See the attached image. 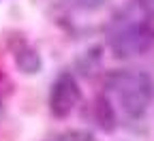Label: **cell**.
Wrapping results in <instances>:
<instances>
[{
  "mask_svg": "<svg viewBox=\"0 0 154 141\" xmlns=\"http://www.w3.org/2000/svg\"><path fill=\"white\" fill-rule=\"evenodd\" d=\"M122 111L131 118H141L152 100V79L139 71H120L109 79Z\"/></svg>",
  "mask_w": 154,
  "mask_h": 141,
  "instance_id": "cell-1",
  "label": "cell"
},
{
  "mask_svg": "<svg viewBox=\"0 0 154 141\" xmlns=\"http://www.w3.org/2000/svg\"><path fill=\"white\" fill-rule=\"evenodd\" d=\"M154 43V32L139 22L126 24L111 36V51L116 58H133L148 51Z\"/></svg>",
  "mask_w": 154,
  "mask_h": 141,
  "instance_id": "cell-2",
  "label": "cell"
},
{
  "mask_svg": "<svg viewBox=\"0 0 154 141\" xmlns=\"http://www.w3.org/2000/svg\"><path fill=\"white\" fill-rule=\"evenodd\" d=\"M82 98V90L79 84L75 81V77L71 73H62L60 77L54 81L51 86V94H49V109L56 118H64L69 115L77 103Z\"/></svg>",
  "mask_w": 154,
  "mask_h": 141,
  "instance_id": "cell-3",
  "label": "cell"
},
{
  "mask_svg": "<svg viewBox=\"0 0 154 141\" xmlns=\"http://www.w3.org/2000/svg\"><path fill=\"white\" fill-rule=\"evenodd\" d=\"M15 62H17V66L22 69L24 73H36L38 69H41V58H38V54L34 51V49H30V47H24V49H19L17 54H15Z\"/></svg>",
  "mask_w": 154,
  "mask_h": 141,
  "instance_id": "cell-4",
  "label": "cell"
},
{
  "mask_svg": "<svg viewBox=\"0 0 154 141\" xmlns=\"http://www.w3.org/2000/svg\"><path fill=\"white\" fill-rule=\"evenodd\" d=\"M101 2H103V0H79L82 7H99Z\"/></svg>",
  "mask_w": 154,
  "mask_h": 141,
  "instance_id": "cell-5",
  "label": "cell"
}]
</instances>
